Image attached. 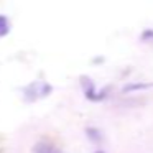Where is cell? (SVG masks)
Returning a JSON list of instances; mask_svg holds the SVG:
<instances>
[{
    "instance_id": "6da1fadb",
    "label": "cell",
    "mask_w": 153,
    "mask_h": 153,
    "mask_svg": "<svg viewBox=\"0 0 153 153\" xmlns=\"http://www.w3.org/2000/svg\"><path fill=\"white\" fill-rule=\"evenodd\" d=\"M23 97L27 102H35V100L38 99H43V97H48L51 92H53V86H51L50 82H46V81H33V82H30L28 86L23 87Z\"/></svg>"
},
{
    "instance_id": "52a82bcc",
    "label": "cell",
    "mask_w": 153,
    "mask_h": 153,
    "mask_svg": "<svg viewBox=\"0 0 153 153\" xmlns=\"http://www.w3.org/2000/svg\"><path fill=\"white\" fill-rule=\"evenodd\" d=\"M94 153H105V152H102V150H97V152H94Z\"/></svg>"
},
{
    "instance_id": "5b68a950",
    "label": "cell",
    "mask_w": 153,
    "mask_h": 153,
    "mask_svg": "<svg viewBox=\"0 0 153 153\" xmlns=\"http://www.w3.org/2000/svg\"><path fill=\"white\" fill-rule=\"evenodd\" d=\"M86 135L89 137L92 142H100V140H102V133H100V130L94 128V127H89V128L86 130Z\"/></svg>"
},
{
    "instance_id": "8992f818",
    "label": "cell",
    "mask_w": 153,
    "mask_h": 153,
    "mask_svg": "<svg viewBox=\"0 0 153 153\" xmlns=\"http://www.w3.org/2000/svg\"><path fill=\"white\" fill-rule=\"evenodd\" d=\"M142 40L143 41H153V28H148L142 33Z\"/></svg>"
},
{
    "instance_id": "7a4b0ae2",
    "label": "cell",
    "mask_w": 153,
    "mask_h": 153,
    "mask_svg": "<svg viewBox=\"0 0 153 153\" xmlns=\"http://www.w3.org/2000/svg\"><path fill=\"white\" fill-rule=\"evenodd\" d=\"M81 87L84 91V96L87 97L89 100H94V102H99V100H104L107 96L105 91H97L96 84L92 82V79L87 76H81Z\"/></svg>"
},
{
    "instance_id": "277c9868",
    "label": "cell",
    "mask_w": 153,
    "mask_h": 153,
    "mask_svg": "<svg viewBox=\"0 0 153 153\" xmlns=\"http://www.w3.org/2000/svg\"><path fill=\"white\" fill-rule=\"evenodd\" d=\"M12 27H10V18L5 17V15H0V38L7 36L10 33Z\"/></svg>"
},
{
    "instance_id": "3957f363",
    "label": "cell",
    "mask_w": 153,
    "mask_h": 153,
    "mask_svg": "<svg viewBox=\"0 0 153 153\" xmlns=\"http://www.w3.org/2000/svg\"><path fill=\"white\" fill-rule=\"evenodd\" d=\"M33 153H63L58 146H54L53 143H45V142H40L35 145L33 148Z\"/></svg>"
}]
</instances>
